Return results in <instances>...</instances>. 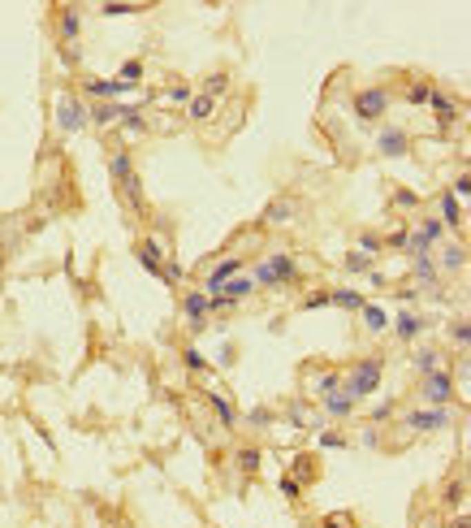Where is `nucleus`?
<instances>
[{"instance_id":"nucleus-1","label":"nucleus","mask_w":471,"mask_h":528,"mask_svg":"<svg viewBox=\"0 0 471 528\" xmlns=\"http://www.w3.org/2000/svg\"><path fill=\"white\" fill-rule=\"evenodd\" d=\"M381 377H385V360L381 355H368V360H359L350 368V373L342 377V390L359 403V398H368V394H377L381 390Z\"/></svg>"},{"instance_id":"nucleus-2","label":"nucleus","mask_w":471,"mask_h":528,"mask_svg":"<svg viewBox=\"0 0 471 528\" xmlns=\"http://www.w3.org/2000/svg\"><path fill=\"white\" fill-rule=\"evenodd\" d=\"M294 277H299V264H294V255H285V251L268 255V260H259L251 268V282L255 286H290Z\"/></svg>"},{"instance_id":"nucleus-3","label":"nucleus","mask_w":471,"mask_h":528,"mask_svg":"<svg viewBox=\"0 0 471 528\" xmlns=\"http://www.w3.org/2000/svg\"><path fill=\"white\" fill-rule=\"evenodd\" d=\"M350 108H354V117H359V121H381L389 113V91L385 87H363V91H354Z\"/></svg>"},{"instance_id":"nucleus-4","label":"nucleus","mask_w":471,"mask_h":528,"mask_svg":"<svg viewBox=\"0 0 471 528\" xmlns=\"http://www.w3.org/2000/svg\"><path fill=\"white\" fill-rule=\"evenodd\" d=\"M450 407H415L402 415V424L411 429V433H441V429H450Z\"/></svg>"},{"instance_id":"nucleus-5","label":"nucleus","mask_w":471,"mask_h":528,"mask_svg":"<svg viewBox=\"0 0 471 528\" xmlns=\"http://www.w3.org/2000/svg\"><path fill=\"white\" fill-rule=\"evenodd\" d=\"M57 126L65 135H78V130H87V104L78 100V95L65 91L61 100H57Z\"/></svg>"},{"instance_id":"nucleus-6","label":"nucleus","mask_w":471,"mask_h":528,"mask_svg":"<svg viewBox=\"0 0 471 528\" xmlns=\"http://www.w3.org/2000/svg\"><path fill=\"white\" fill-rule=\"evenodd\" d=\"M441 234H445V226H441L437 217H428L419 230H411V234H407V251H411V255H428L437 243H441Z\"/></svg>"},{"instance_id":"nucleus-7","label":"nucleus","mask_w":471,"mask_h":528,"mask_svg":"<svg viewBox=\"0 0 471 528\" xmlns=\"http://www.w3.org/2000/svg\"><path fill=\"white\" fill-rule=\"evenodd\" d=\"M454 398V377L445 373V368H437V373L424 377V403L428 407H445Z\"/></svg>"},{"instance_id":"nucleus-8","label":"nucleus","mask_w":471,"mask_h":528,"mask_svg":"<svg viewBox=\"0 0 471 528\" xmlns=\"http://www.w3.org/2000/svg\"><path fill=\"white\" fill-rule=\"evenodd\" d=\"M377 148H381V156H389V161H402V156L411 152V135L402 130V126H385V130L377 135Z\"/></svg>"},{"instance_id":"nucleus-9","label":"nucleus","mask_w":471,"mask_h":528,"mask_svg":"<svg viewBox=\"0 0 471 528\" xmlns=\"http://www.w3.org/2000/svg\"><path fill=\"white\" fill-rule=\"evenodd\" d=\"M83 91L91 95L95 104H112L117 95L134 91V87H130V83H121V78H87V83H83Z\"/></svg>"},{"instance_id":"nucleus-10","label":"nucleus","mask_w":471,"mask_h":528,"mask_svg":"<svg viewBox=\"0 0 471 528\" xmlns=\"http://www.w3.org/2000/svg\"><path fill=\"white\" fill-rule=\"evenodd\" d=\"M238 273H242V260H238V255H225V260H221V264L212 268V273L203 277V295H217L221 286L230 282V277H238Z\"/></svg>"},{"instance_id":"nucleus-11","label":"nucleus","mask_w":471,"mask_h":528,"mask_svg":"<svg viewBox=\"0 0 471 528\" xmlns=\"http://www.w3.org/2000/svg\"><path fill=\"white\" fill-rule=\"evenodd\" d=\"M182 316L190 321V329L199 333V329L208 325V295H203V291H190V295H182Z\"/></svg>"},{"instance_id":"nucleus-12","label":"nucleus","mask_w":471,"mask_h":528,"mask_svg":"<svg viewBox=\"0 0 471 528\" xmlns=\"http://www.w3.org/2000/svg\"><path fill=\"white\" fill-rule=\"evenodd\" d=\"M428 108L437 113V126H441V130H450V126L459 121V104H454V95L437 91V87H432V100H428Z\"/></svg>"},{"instance_id":"nucleus-13","label":"nucleus","mask_w":471,"mask_h":528,"mask_svg":"<svg viewBox=\"0 0 471 528\" xmlns=\"http://www.w3.org/2000/svg\"><path fill=\"white\" fill-rule=\"evenodd\" d=\"M394 333H398L402 342H415L419 333H424V316H419V312H411V308H402V312L394 316Z\"/></svg>"},{"instance_id":"nucleus-14","label":"nucleus","mask_w":471,"mask_h":528,"mask_svg":"<svg viewBox=\"0 0 471 528\" xmlns=\"http://www.w3.org/2000/svg\"><path fill=\"white\" fill-rule=\"evenodd\" d=\"M139 264L148 268V273L160 277V268H165V251H160L156 238H143V243H139Z\"/></svg>"},{"instance_id":"nucleus-15","label":"nucleus","mask_w":471,"mask_h":528,"mask_svg":"<svg viewBox=\"0 0 471 528\" xmlns=\"http://www.w3.org/2000/svg\"><path fill=\"white\" fill-rule=\"evenodd\" d=\"M324 415H333V420H346V415H354V398H350L346 390L324 394Z\"/></svg>"},{"instance_id":"nucleus-16","label":"nucleus","mask_w":471,"mask_h":528,"mask_svg":"<svg viewBox=\"0 0 471 528\" xmlns=\"http://www.w3.org/2000/svg\"><path fill=\"white\" fill-rule=\"evenodd\" d=\"M78 35H83V9H61V43L74 48Z\"/></svg>"},{"instance_id":"nucleus-17","label":"nucleus","mask_w":471,"mask_h":528,"mask_svg":"<svg viewBox=\"0 0 471 528\" xmlns=\"http://www.w3.org/2000/svg\"><path fill=\"white\" fill-rule=\"evenodd\" d=\"M437 221H441L445 230H463V204L454 199L450 190H445V195H441V217H437Z\"/></svg>"},{"instance_id":"nucleus-18","label":"nucleus","mask_w":471,"mask_h":528,"mask_svg":"<svg viewBox=\"0 0 471 528\" xmlns=\"http://www.w3.org/2000/svg\"><path fill=\"white\" fill-rule=\"evenodd\" d=\"M217 295H225V299H230V303H242V299H247V295H255V282L238 273V277H230V282H225V286H221Z\"/></svg>"},{"instance_id":"nucleus-19","label":"nucleus","mask_w":471,"mask_h":528,"mask_svg":"<svg viewBox=\"0 0 471 528\" xmlns=\"http://www.w3.org/2000/svg\"><path fill=\"white\" fill-rule=\"evenodd\" d=\"M108 173H112V182H117V186H126L130 178H134V161H130V152H112Z\"/></svg>"},{"instance_id":"nucleus-20","label":"nucleus","mask_w":471,"mask_h":528,"mask_svg":"<svg viewBox=\"0 0 471 528\" xmlns=\"http://www.w3.org/2000/svg\"><path fill=\"white\" fill-rule=\"evenodd\" d=\"M208 403H212V411H217V420H221V429H234L238 424V411H234V403H230V398H225V394H208Z\"/></svg>"},{"instance_id":"nucleus-21","label":"nucleus","mask_w":471,"mask_h":528,"mask_svg":"<svg viewBox=\"0 0 471 528\" xmlns=\"http://www.w3.org/2000/svg\"><path fill=\"white\" fill-rule=\"evenodd\" d=\"M329 303H333V308H346V312H359L368 299L354 291V286H342V291H329Z\"/></svg>"},{"instance_id":"nucleus-22","label":"nucleus","mask_w":471,"mask_h":528,"mask_svg":"<svg viewBox=\"0 0 471 528\" xmlns=\"http://www.w3.org/2000/svg\"><path fill=\"white\" fill-rule=\"evenodd\" d=\"M363 325H368V333H385L389 329V312L381 308V303H363Z\"/></svg>"},{"instance_id":"nucleus-23","label":"nucleus","mask_w":471,"mask_h":528,"mask_svg":"<svg viewBox=\"0 0 471 528\" xmlns=\"http://www.w3.org/2000/svg\"><path fill=\"white\" fill-rule=\"evenodd\" d=\"M415 282L419 286H437V282H441V268H437L432 255H415Z\"/></svg>"},{"instance_id":"nucleus-24","label":"nucleus","mask_w":471,"mask_h":528,"mask_svg":"<svg viewBox=\"0 0 471 528\" xmlns=\"http://www.w3.org/2000/svg\"><path fill=\"white\" fill-rule=\"evenodd\" d=\"M264 221H268V226H285V221H294V199H272Z\"/></svg>"},{"instance_id":"nucleus-25","label":"nucleus","mask_w":471,"mask_h":528,"mask_svg":"<svg viewBox=\"0 0 471 528\" xmlns=\"http://www.w3.org/2000/svg\"><path fill=\"white\" fill-rule=\"evenodd\" d=\"M87 121H95V126L121 121V104H91V108H87Z\"/></svg>"},{"instance_id":"nucleus-26","label":"nucleus","mask_w":471,"mask_h":528,"mask_svg":"<svg viewBox=\"0 0 471 528\" xmlns=\"http://www.w3.org/2000/svg\"><path fill=\"white\" fill-rule=\"evenodd\" d=\"M186 113H190V121H208V117H212L217 113V100H212V95H194V100L186 104Z\"/></svg>"},{"instance_id":"nucleus-27","label":"nucleus","mask_w":471,"mask_h":528,"mask_svg":"<svg viewBox=\"0 0 471 528\" xmlns=\"http://www.w3.org/2000/svg\"><path fill=\"white\" fill-rule=\"evenodd\" d=\"M121 126L130 135H143L148 130V121H143V104H121Z\"/></svg>"},{"instance_id":"nucleus-28","label":"nucleus","mask_w":471,"mask_h":528,"mask_svg":"<svg viewBox=\"0 0 471 528\" xmlns=\"http://www.w3.org/2000/svg\"><path fill=\"white\" fill-rule=\"evenodd\" d=\"M463 264H467V247H463V243H450V247L441 251V268H445V273H459Z\"/></svg>"},{"instance_id":"nucleus-29","label":"nucleus","mask_w":471,"mask_h":528,"mask_svg":"<svg viewBox=\"0 0 471 528\" xmlns=\"http://www.w3.org/2000/svg\"><path fill=\"white\" fill-rule=\"evenodd\" d=\"M415 368H419V377H428V373H437V368H441V351H432V346H424V351H415Z\"/></svg>"},{"instance_id":"nucleus-30","label":"nucleus","mask_w":471,"mask_h":528,"mask_svg":"<svg viewBox=\"0 0 471 528\" xmlns=\"http://www.w3.org/2000/svg\"><path fill=\"white\" fill-rule=\"evenodd\" d=\"M342 264H346V273H350V277H359V273H372V255H363V251H350Z\"/></svg>"},{"instance_id":"nucleus-31","label":"nucleus","mask_w":471,"mask_h":528,"mask_svg":"<svg viewBox=\"0 0 471 528\" xmlns=\"http://www.w3.org/2000/svg\"><path fill=\"white\" fill-rule=\"evenodd\" d=\"M225 91H230V74H208L203 78V95H212V100H217V95H225Z\"/></svg>"},{"instance_id":"nucleus-32","label":"nucleus","mask_w":471,"mask_h":528,"mask_svg":"<svg viewBox=\"0 0 471 528\" xmlns=\"http://www.w3.org/2000/svg\"><path fill=\"white\" fill-rule=\"evenodd\" d=\"M234 459H238V468H242V472H259V463H264V455H259L255 446H242V451H238Z\"/></svg>"},{"instance_id":"nucleus-33","label":"nucleus","mask_w":471,"mask_h":528,"mask_svg":"<svg viewBox=\"0 0 471 528\" xmlns=\"http://www.w3.org/2000/svg\"><path fill=\"white\" fill-rule=\"evenodd\" d=\"M428 100H432V87H428V83H411V87H407V104L428 108Z\"/></svg>"},{"instance_id":"nucleus-34","label":"nucleus","mask_w":471,"mask_h":528,"mask_svg":"<svg viewBox=\"0 0 471 528\" xmlns=\"http://www.w3.org/2000/svg\"><path fill=\"white\" fill-rule=\"evenodd\" d=\"M143 74H148V66H143V61L134 57V61H126V66H121V83L139 87V83H143Z\"/></svg>"},{"instance_id":"nucleus-35","label":"nucleus","mask_w":471,"mask_h":528,"mask_svg":"<svg viewBox=\"0 0 471 528\" xmlns=\"http://www.w3.org/2000/svg\"><path fill=\"white\" fill-rule=\"evenodd\" d=\"M182 364L190 368V373H208V368H212V364L203 360V351H194V346H186V351H182Z\"/></svg>"},{"instance_id":"nucleus-36","label":"nucleus","mask_w":471,"mask_h":528,"mask_svg":"<svg viewBox=\"0 0 471 528\" xmlns=\"http://www.w3.org/2000/svg\"><path fill=\"white\" fill-rule=\"evenodd\" d=\"M333 390H342V373H320L316 377V394L324 398V394H333Z\"/></svg>"},{"instance_id":"nucleus-37","label":"nucleus","mask_w":471,"mask_h":528,"mask_svg":"<svg viewBox=\"0 0 471 528\" xmlns=\"http://www.w3.org/2000/svg\"><path fill=\"white\" fill-rule=\"evenodd\" d=\"M126 199H130V208H134V213H143V182H139V173H134V178H130L126 186Z\"/></svg>"},{"instance_id":"nucleus-38","label":"nucleus","mask_w":471,"mask_h":528,"mask_svg":"<svg viewBox=\"0 0 471 528\" xmlns=\"http://www.w3.org/2000/svg\"><path fill=\"white\" fill-rule=\"evenodd\" d=\"M450 338H454V346H459V351L471 342V325H467V316H459V321L450 325Z\"/></svg>"},{"instance_id":"nucleus-39","label":"nucleus","mask_w":471,"mask_h":528,"mask_svg":"<svg viewBox=\"0 0 471 528\" xmlns=\"http://www.w3.org/2000/svg\"><path fill=\"white\" fill-rule=\"evenodd\" d=\"M445 502H450V507H463V502H467V481H450V485H445Z\"/></svg>"},{"instance_id":"nucleus-40","label":"nucleus","mask_w":471,"mask_h":528,"mask_svg":"<svg viewBox=\"0 0 471 528\" xmlns=\"http://www.w3.org/2000/svg\"><path fill=\"white\" fill-rule=\"evenodd\" d=\"M277 489L285 493V498H290V502H299V498H303V485H299V481H294V476H290V472H285V476H281V481H277Z\"/></svg>"},{"instance_id":"nucleus-41","label":"nucleus","mask_w":471,"mask_h":528,"mask_svg":"<svg viewBox=\"0 0 471 528\" xmlns=\"http://www.w3.org/2000/svg\"><path fill=\"white\" fill-rule=\"evenodd\" d=\"M165 100H169V104H190V100H194V91H190L186 83H177V87H169V91H165Z\"/></svg>"},{"instance_id":"nucleus-42","label":"nucleus","mask_w":471,"mask_h":528,"mask_svg":"<svg viewBox=\"0 0 471 528\" xmlns=\"http://www.w3.org/2000/svg\"><path fill=\"white\" fill-rule=\"evenodd\" d=\"M290 476H294L299 485H303V481H312V459H307V455H299V459H294V472H290Z\"/></svg>"},{"instance_id":"nucleus-43","label":"nucleus","mask_w":471,"mask_h":528,"mask_svg":"<svg viewBox=\"0 0 471 528\" xmlns=\"http://www.w3.org/2000/svg\"><path fill=\"white\" fill-rule=\"evenodd\" d=\"M394 204L398 208H419V195H415V190H407V186H398L394 190Z\"/></svg>"},{"instance_id":"nucleus-44","label":"nucleus","mask_w":471,"mask_h":528,"mask_svg":"<svg viewBox=\"0 0 471 528\" xmlns=\"http://www.w3.org/2000/svg\"><path fill=\"white\" fill-rule=\"evenodd\" d=\"M320 308H329V291H320V295H307V299H303V312H320Z\"/></svg>"},{"instance_id":"nucleus-45","label":"nucleus","mask_w":471,"mask_h":528,"mask_svg":"<svg viewBox=\"0 0 471 528\" xmlns=\"http://www.w3.org/2000/svg\"><path fill=\"white\" fill-rule=\"evenodd\" d=\"M160 277H165L169 286H177V282H182V264H177V260H165V268H160Z\"/></svg>"},{"instance_id":"nucleus-46","label":"nucleus","mask_w":471,"mask_h":528,"mask_svg":"<svg viewBox=\"0 0 471 528\" xmlns=\"http://www.w3.org/2000/svg\"><path fill=\"white\" fill-rule=\"evenodd\" d=\"M100 13L104 18H130V13H139V5H104Z\"/></svg>"},{"instance_id":"nucleus-47","label":"nucleus","mask_w":471,"mask_h":528,"mask_svg":"<svg viewBox=\"0 0 471 528\" xmlns=\"http://www.w3.org/2000/svg\"><path fill=\"white\" fill-rule=\"evenodd\" d=\"M247 420H251L255 429H268V424H272V411H268V407H251V415H247Z\"/></svg>"},{"instance_id":"nucleus-48","label":"nucleus","mask_w":471,"mask_h":528,"mask_svg":"<svg viewBox=\"0 0 471 528\" xmlns=\"http://www.w3.org/2000/svg\"><path fill=\"white\" fill-rule=\"evenodd\" d=\"M381 247H385V243H381L377 234H359V251H363V255H377Z\"/></svg>"},{"instance_id":"nucleus-49","label":"nucleus","mask_w":471,"mask_h":528,"mask_svg":"<svg viewBox=\"0 0 471 528\" xmlns=\"http://www.w3.org/2000/svg\"><path fill=\"white\" fill-rule=\"evenodd\" d=\"M407 234H411V230H394L389 238H381V243H385V247H394V251H407Z\"/></svg>"},{"instance_id":"nucleus-50","label":"nucleus","mask_w":471,"mask_h":528,"mask_svg":"<svg viewBox=\"0 0 471 528\" xmlns=\"http://www.w3.org/2000/svg\"><path fill=\"white\" fill-rule=\"evenodd\" d=\"M346 438L342 433H320V451H342Z\"/></svg>"},{"instance_id":"nucleus-51","label":"nucleus","mask_w":471,"mask_h":528,"mask_svg":"<svg viewBox=\"0 0 471 528\" xmlns=\"http://www.w3.org/2000/svg\"><path fill=\"white\" fill-rule=\"evenodd\" d=\"M450 195H454V199H467V195H471V178H467V173H459V178H454V190H450Z\"/></svg>"},{"instance_id":"nucleus-52","label":"nucleus","mask_w":471,"mask_h":528,"mask_svg":"<svg viewBox=\"0 0 471 528\" xmlns=\"http://www.w3.org/2000/svg\"><path fill=\"white\" fill-rule=\"evenodd\" d=\"M389 415H394V398H389V403H381L377 411H372V424H385Z\"/></svg>"},{"instance_id":"nucleus-53","label":"nucleus","mask_w":471,"mask_h":528,"mask_svg":"<svg viewBox=\"0 0 471 528\" xmlns=\"http://www.w3.org/2000/svg\"><path fill=\"white\" fill-rule=\"evenodd\" d=\"M450 528H471V516H467V511H459V516L450 520Z\"/></svg>"},{"instance_id":"nucleus-54","label":"nucleus","mask_w":471,"mask_h":528,"mask_svg":"<svg viewBox=\"0 0 471 528\" xmlns=\"http://www.w3.org/2000/svg\"><path fill=\"white\" fill-rule=\"evenodd\" d=\"M324 528H350V524H346L342 516H329V520H324Z\"/></svg>"}]
</instances>
